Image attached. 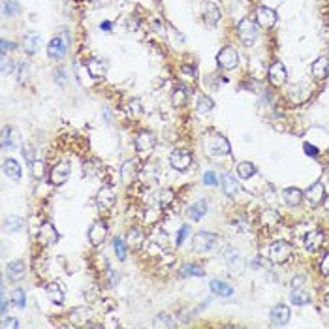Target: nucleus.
Instances as JSON below:
<instances>
[{"instance_id":"51","label":"nucleus","mask_w":329,"mask_h":329,"mask_svg":"<svg viewBox=\"0 0 329 329\" xmlns=\"http://www.w3.org/2000/svg\"><path fill=\"white\" fill-rule=\"evenodd\" d=\"M204 184L205 186H216L218 180H216V173L214 172H205L204 173Z\"/></svg>"},{"instance_id":"25","label":"nucleus","mask_w":329,"mask_h":329,"mask_svg":"<svg viewBox=\"0 0 329 329\" xmlns=\"http://www.w3.org/2000/svg\"><path fill=\"white\" fill-rule=\"evenodd\" d=\"M40 47H42V36L38 32H28L23 40V49L28 55H34L40 51Z\"/></svg>"},{"instance_id":"20","label":"nucleus","mask_w":329,"mask_h":329,"mask_svg":"<svg viewBox=\"0 0 329 329\" xmlns=\"http://www.w3.org/2000/svg\"><path fill=\"white\" fill-rule=\"evenodd\" d=\"M310 74H312L314 79H318V81H324V79L329 76V58L328 56H320V58H316L310 66Z\"/></svg>"},{"instance_id":"7","label":"nucleus","mask_w":329,"mask_h":329,"mask_svg":"<svg viewBox=\"0 0 329 329\" xmlns=\"http://www.w3.org/2000/svg\"><path fill=\"white\" fill-rule=\"evenodd\" d=\"M267 79H269V83L276 88H280V86L286 85V81H288V68L284 66V62L280 60H276L269 66V72H267Z\"/></svg>"},{"instance_id":"62","label":"nucleus","mask_w":329,"mask_h":329,"mask_svg":"<svg viewBox=\"0 0 329 329\" xmlns=\"http://www.w3.org/2000/svg\"><path fill=\"white\" fill-rule=\"evenodd\" d=\"M303 282H305V278H303V276H296L292 284H294V288H301V284H303Z\"/></svg>"},{"instance_id":"28","label":"nucleus","mask_w":329,"mask_h":329,"mask_svg":"<svg viewBox=\"0 0 329 329\" xmlns=\"http://www.w3.org/2000/svg\"><path fill=\"white\" fill-rule=\"evenodd\" d=\"M143 241H145V237H143V232H141L140 228H130V230H128V234H126V243H128L130 248L140 250L141 246H143Z\"/></svg>"},{"instance_id":"13","label":"nucleus","mask_w":329,"mask_h":329,"mask_svg":"<svg viewBox=\"0 0 329 329\" xmlns=\"http://www.w3.org/2000/svg\"><path fill=\"white\" fill-rule=\"evenodd\" d=\"M117 202V196H115V190L111 186H102L96 194V205L102 209V211H110L111 207Z\"/></svg>"},{"instance_id":"47","label":"nucleus","mask_w":329,"mask_h":329,"mask_svg":"<svg viewBox=\"0 0 329 329\" xmlns=\"http://www.w3.org/2000/svg\"><path fill=\"white\" fill-rule=\"evenodd\" d=\"M12 303H14L17 308H24V306H26V294H24L21 288L14 290V294H12Z\"/></svg>"},{"instance_id":"36","label":"nucleus","mask_w":329,"mask_h":329,"mask_svg":"<svg viewBox=\"0 0 329 329\" xmlns=\"http://www.w3.org/2000/svg\"><path fill=\"white\" fill-rule=\"evenodd\" d=\"M260 222H262V226H266V228H274V226H278V222H280V214L276 211H273V209H267V211L262 212Z\"/></svg>"},{"instance_id":"56","label":"nucleus","mask_w":329,"mask_h":329,"mask_svg":"<svg viewBox=\"0 0 329 329\" xmlns=\"http://www.w3.org/2000/svg\"><path fill=\"white\" fill-rule=\"evenodd\" d=\"M12 49H16V44H12L8 40H2V55H8Z\"/></svg>"},{"instance_id":"41","label":"nucleus","mask_w":329,"mask_h":329,"mask_svg":"<svg viewBox=\"0 0 329 329\" xmlns=\"http://www.w3.org/2000/svg\"><path fill=\"white\" fill-rule=\"evenodd\" d=\"M188 102V94L186 90L182 88V86H179V88H175L172 94V104L173 108H184Z\"/></svg>"},{"instance_id":"2","label":"nucleus","mask_w":329,"mask_h":329,"mask_svg":"<svg viewBox=\"0 0 329 329\" xmlns=\"http://www.w3.org/2000/svg\"><path fill=\"white\" fill-rule=\"evenodd\" d=\"M237 36L243 42V46L250 47L252 44L256 42V38H258V26H256V23H254L252 19L244 17V19H241L239 24H237Z\"/></svg>"},{"instance_id":"18","label":"nucleus","mask_w":329,"mask_h":329,"mask_svg":"<svg viewBox=\"0 0 329 329\" xmlns=\"http://www.w3.org/2000/svg\"><path fill=\"white\" fill-rule=\"evenodd\" d=\"M6 274H8V278L12 282L23 280L24 274H26V266H24V262H21V260L10 262L8 267H6Z\"/></svg>"},{"instance_id":"60","label":"nucleus","mask_w":329,"mask_h":329,"mask_svg":"<svg viewBox=\"0 0 329 329\" xmlns=\"http://www.w3.org/2000/svg\"><path fill=\"white\" fill-rule=\"evenodd\" d=\"M100 28H102V32H111L113 23L111 21H104V23H100Z\"/></svg>"},{"instance_id":"29","label":"nucleus","mask_w":329,"mask_h":329,"mask_svg":"<svg viewBox=\"0 0 329 329\" xmlns=\"http://www.w3.org/2000/svg\"><path fill=\"white\" fill-rule=\"evenodd\" d=\"M207 211H209V209H207V202H205V200H200V202H196V204H192L188 207L186 216L196 222V220L204 218L205 214H207Z\"/></svg>"},{"instance_id":"64","label":"nucleus","mask_w":329,"mask_h":329,"mask_svg":"<svg viewBox=\"0 0 329 329\" xmlns=\"http://www.w3.org/2000/svg\"><path fill=\"white\" fill-rule=\"evenodd\" d=\"M86 2H94V0H86Z\"/></svg>"},{"instance_id":"19","label":"nucleus","mask_w":329,"mask_h":329,"mask_svg":"<svg viewBox=\"0 0 329 329\" xmlns=\"http://www.w3.org/2000/svg\"><path fill=\"white\" fill-rule=\"evenodd\" d=\"M222 190H224V194H226L228 198H239V194L243 192L239 180H235V177L234 175H230V173H226V175L222 177Z\"/></svg>"},{"instance_id":"54","label":"nucleus","mask_w":329,"mask_h":329,"mask_svg":"<svg viewBox=\"0 0 329 329\" xmlns=\"http://www.w3.org/2000/svg\"><path fill=\"white\" fill-rule=\"evenodd\" d=\"M180 72H182L186 78H196L198 76L196 68H194V66H188V64H182V66H180Z\"/></svg>"},{"instance_id":"15","label":"nucleus","mask_w":329,"mask_h":329,"mask_svg":"<svg viewBox=\"0 0 329 329\" xmlns=\"http://www.w3.org/2000/svg\"><path fill=\"white\" fill-rule=\"evenodd\" d=\"M303 198H305L310 205L316 207V205H320L322 202L326 200V188H324L322 182H314V184H310V186L303 192Z\"/></svg>"},{"instance_id":"45","label":"nucleus","mask_w":329,"mask_h":329,"mask_svg":"<svg viewBox=\"0 0 329 329\" xmlns=\"http://www.w3.org/2000/svg\"><path fill=\"white\" fill-rule=\"evenodd\" d=\"M30 173L34 179H44V175H46V162L44 160H34L30 164Z\"/></svg>"},{"instance_id":"42","label":"nucleus","mask_w":329,"mask_h":329,"mask_svg":"<svg viewBox=\"0 0 329 329\" xmlns=\"http://www.w3.org/2000/svg\"><path fill=\"white\" fill-rule=\"evenodd\" d=\"M204 274L205 271L196 264H184L179 271V276H204Z\"/></svg>"},{"instance_id":"1","label":"nucleus","mask_w":329,"mask_h":329,"mask_svg":"<svg viewBox=\"0 0 329 329\" xmlns=\"http://www.w3.org/2000/svg\"><path fill=\"white\" fill-rule=\"evenodd\" d=\"M204 149L209 156H224L232 152V145L224 136H209L204 140Z\"/></svg>"},{"instance_id":"34","label":"nucleus","mask_w":329,"mask_h":329,"mask_svg":"<svg viewBox=\"0 0 329 329\" xmlns=\"http://www.w3.org/2000/svg\"><path fill=\"white\" fill-rule=\"evenodd\" d=\"M4 173L8 175L12 180H19L21 179V166H19V162L17 160H14V158H8V160H4Z\"/></svg>"},{"instance_id":"21","label":"nucleus","mask_w":329,"mask_h":329,"mask_svg":"<svg viewBox=\"0 0 329 329\" xmlns=\"http://www.w3.org/2000/svg\"><path fill=\"white\" fill-rule=\"evenodd\" d=\"M226 264H228V267H230V271L232 273H235V274H241L244 271V260H243V256L239 254L237 250H228V254H226Z\"/></svg>"},{"instance_id":"11","label":"nucleus","mask_w":329,"mask_h":329,"mask_svg":"<svg viewBox=\"0 0 329 329\" xmlns=\"http://www.w3.org/2000/svg\"><path fill=\"white\" fill-rule=\"evenodd\" d=\"M70 164L68 162H56L55 166H53V170H51V173H49V179H51V182L55 184V186H60V184H64L66 180L70 179Z\"/></svg>"},{"instance_id":"22","label":"nucleus","mask_w":329,"mask_h":329,"mask_svg":"<svg viewBox=\"0 0 329 329\" xmlns=\"http://www.w3.org/2000/svg\"><path fill=\"white\" fill-rule=\"evenodd\" d=\"M17 143H19L17 130H14L12 126H4V128H2V136H0V145H2V149H16Z\"/></svg>"},{"instance_id":"6","label":"nucleus","mask_w":329,"mask_h":329,"mask_svg":"<svg viewBox=\"0 0 329 329\" xmlns=\"http://www.w3.org/2000/svg\"><path fill=\"white\" fill-rule=\"evenodd\" d=\"M292 256V244L286 241H274L269 246V260L273 264H286Z\"/></svg>"},{"instance_id":"10","label":"nucleus","mask_w":329,"mask_h":329,"mask_svg":"<svg viewBox=\"0 0 329 329\" xmlns=\"http://www.w3.org/2000/svg\"><path fill=\"white\" fill-rule=\"evenodd\" d=\"M108 237V224L104 220H96L88 230V243L92 246H100Z\"/></svg>"},{"instance_id":"30","label":"nucleus","mask_w":329,"mask_h":329,"mask_svg":"<svg viewBox=\"0 0 329 329\" xmlns=\"http://www.w3.org/2000/svg\"><path fill=\"white\" fill-rule=\"evenodd\" d=\"M282 200H284V204L290 205V207H298L301 204V200H303V192L299 188L290 186L282 192Z\"/></svg>"},{"instance_id":"17","label":"nucleus","mask_w":329,"mask_h":329,"mask_svg":"<svg viewBox=\"0 0 329 329\" xmlns=\"http://www.w3.org/2000/svg\"><path fill=\"white\" fill-rule=\"evenodd\" d=\"M38 241L44 246H49V244H55L58 241V232L56 228L51 224V222H44L42 228H40V234H38Z\"/></svg>"},{"instance_id":"31","label":"nucleus","mask_w":329,"mask_h":329,"mask_svg":"<svg viewBox=\"0 0 329 329\" xmlns=\"http://www.w3.org/2000/svg\"><path fill=\"white\" fill-rule=\"evenodd\" d=\"M158 168L156 164H147V166H143L141 168V172H140V179L145 182V184H154L158 180Z\"/></svg>"},{"instance_id":"4","label":"nucleus","mask_w":329,"mask_h":329,"mask_svg":"<svg viewBox=\"0 0 329 329\" xmlns=\"http://www.w3.org/2000/svg\"><path fill=\"white\" fill-rule=\"evenodd\" d=\"M134 145H136V150H138L140 156H149L150 152L154 150V147H156V138H154L152 132L143 130V132H140L136 136Z\"/></svg>"},{"instance_id":"63","label":"nucleus","mask_w":329,"mask_h":329,"mask_svg":"<svg viewBox=\"0 0 329 329\" xmlns=\"http://www.w3.org/2000/svg\"><path fill=\"white\" fill-rule=\"evenodd\" d=\"M324 303H326V305L329 306V294H328V296H326V298H324Z\"/></svg>"},{"instance_id":"39","label":"nucleus","mask_w":329,"mask_h":329,"mask_svg":"<svg viewBox=\"0 0 329 329\" xmlns=\"http://www.w3.org/2000/svg\"><path fill=\"white\" fill-rule=\"evenodd\" d=\"M158 207L160 209H166V207H170L173 204V200H175V194H173L172 188H162L160 192H158Z\"/></svg>"},{"instance_id":"14","label":"nucleus","mask_w":329,"mask_h":329,"mask_svg":"<svg viewBox=\"0 0 329 329\" xmlns=\"http://www.w3.org/2000/svg\"><path fill=\"white\" fill-rule=\"evenodd\" d=\"M274 23H276V14L274 10L267 8V6H260L256 10V24L262 26V28H273Z\"/></svg>"},{"instance_id":"35","label":"nucleus","mask_w":329,"mask_h":329,"mask_svg":"<svg viewBox=\"0 0 329 329\" xmlns=\"http://www.w3.org/2000/svg\"><path fill=\"white\" fill-rule=\"evenodd\" d=\"M24 228V218L21 216H17V214H12L8 218L4 220V230L8 232V234H17V232H21Z\"/></svg>"},{"instance_id":"24","label":"nucleus","mask_w":329,"mask_h":329,"mask_svg":"<svg viewBox=\"0 0 329 329\" xmlns=\"http://www.w3.org/2000/svg\"><path fill=\"white\" fill-rule=\"evenodd\" d=\"M324 234H322L320 230H310L308 234L305 235V246H306V250H310V252H316L318 248H320L322 244H324Z\"/></svg>"},{"instance_id":"55","label":"nucleus","mask_w":329,"mask_h":329,"mask_svg":"<svg viewBox=\"0 0 329 329\" xmlns=\"http://www.w3.org/2000/svg\"><path fill=\"white\" fill-rule=\"evenodd\" d=\"M320 271H322V274H324V276H329V254L324 260H322Z\"/></svg>"},{"instance_id":"43","label":"nucleus","mask_w":329,"mask_h":329,"mask_svg":"<svg viewBox=\"0 0 329 329\" xmlns=\"http://www.w3.org/2000/svg\"><path fill=\"white\" fill-rule=\"evenodd\" d=\"M113 250H115V254H117V258L120 260V262H124L126 254H128V243H126V239L115 237V241H113Z\"/></svg>"},{"instance_id":"3","label":"nucleus","mask_w":329,"mask_h":329,"mask_svg":"<svg viewBox=\"0 0 329 329\" xmlns=\"http://www.w3.org/2000/svg\"><path fill=\"white\" fill-rule=\"evenodd\" d=\"M68 46H70V38H68V32L64 30L62 38L56 36V38H53L49 42V46H47V56L51 60H62L66 51H68Z\"/></svg>"},{"instance_id":"57","label":"nucleus","mask_w":329,"mask_h":329,"mask_svg":"<svg viewBox=\"0 0 329 329\" xmlns=\"http://www.w3.org/2000/svg\"><path fill=\"white\" fill-rule=\"evenodd\" d=\"M305 152L308 156H318V147L310 145V143H305Z\"/></svg>"},{"instance_id":"5","label":"nucleus","mask_w":329,"mask_h":329,"mask_svg":"<svg viewBox=\"0 0 329 329\" xmlns=\"http://www.w3.org/2000/svg\"><path fill=\"white\" fill-rule=\"evenodd\" d=\"M216 235L209 234V232H198L194 237H192V250L198 252V254H204V252H209L216 244Z\"/></svg>"},{"instance_id":"40","label":"nucleus","mask_w":329,"mask_h":329,"mask_svg":"<svg viewBox=\"0 0 329 329\" xmlns=\"http://www.w3.org/2000/svg\"><path fill=\"white\" fill-rule=\"evenodd\" d=\"M290 301L294 303V305H298V306L308 305V303H310V296H308L306 292L301 290V288H296V290L290 294Z\"/></svg>"},{"instance_id":"49","label":"nucleus","mask_w":329,"mask_h":329,"mask_svg":"<svg viewBox=\"0 0 329 329\" xmlns=\"http://www.w3.org/2000/svg\"><path fill=\"white\" fill-rule=\"evenodd\" d=\"M126 111H128V115H130V117H140L141 113H143L141 102L140 100H132V102L126 106Z\"/></svg>"},{"instance_id":"38","label":"nucleus","mask_w":329,"mask_h":329,"mask_svg":"<svg viewBox=\"0 0 329 329\" xmlns=\"http://www.w3.org/2000/svg\"><path fill=\"white\" fill-rule=\"evenodd\" d=\"M256 172H258V170H256V166L250 164V162H239V164L235 166V173H237V177H239V179H243V180L250 179Z\"/></svg>"},{"instance_id":"33","label":"nucleus","mask_w":329,"mask_h":329,"mask_svg":"<svg viewBox=\"0 0 329 329\" xmlns=\"http://www.w3.org/2000/svg\"><path fill=\"white\" fill-rule=\"evenodd\" d=\"M72 324L74 326H86L88 320H90V310L86 306H78L72 310Z\"/></svg>"},{"instance_id":"61","label":"nucleus","mask_w":329,"mask_h":329,"mask_svg":"<svg viewBox=\"0 0 329 329\" xmlns=\"http://www.w3.org/2000/svg\"><path fill=\"white\" fill-rule=\"evenodd\" d=\"M55 76H56V78H55V79H56V83H58V79H60V83H62V85H64V83H66V79H64V70H62V68H60V70H55Z\"/></svg>"},{"instance_id":"9","label":"nucleus","mask_w":329,"mask_h":329,"mask_svg":"<svg viewBox=\"0 0 329 329\" xmlns=\"http://www.w3.org/2000/svg\"><path fill=\"white\" fill-rule=\"evenodd\" d=\"M216 62H218L222 70H234V68L239 66V53L234 47H224L216 56Z\"/></svg>"},{"instance_id":"12","label":"nucleus","mask_w":329,"mask_h":329,"mask_svg":"<svg viewBox=\"0 0 329 329\" xmlns=\"http://www.w3.org/2000/svg\"><path fill=\"white\" fill-rule=\"evenodd\" d=\"M269 318H271V324H273V326H276V328H284V326L290 322V306L284 305V303L274 305L273 308H271Z\"/></svg>"},{"instance_id":"26","label":"nucleus","mask_w":329,"mask_h":329,"mask_svg":"<svg viewBox=\"0 0 329 329\" xmlns=\"http://www.w3.org/2000/svg\"><path fill=\"white\" fill-rule=\"evenodd\" d=\"M209 288L214 296H218V298H232L234 296V288L224 280H218V278H212L209 282Z\"/></svg>"},{"instance_id":"59","label":"nucleus","mask_w":329,"mask_h":329,"mask_svg":"<svg viewBox=\"0 0 329 329\" xmlns=\"http://www.w3.org/2000/svg\"><path fill=\"white\" fill-rule=\"evenodd\" d=\"M6 310H8V301L2 298L0 299V314H2V318L6 316Z\"/></svg>"},{"instance_id":"27","label":"nucleus","mask_w":329,"mask_h":329,"mask_svg":"<svg viewBox=\"0 0 329 329\" xmlns=\"http://www.w3.org/2000/svg\"><path fill=\"white\" fill-rule=\"evenodd\" d=\"M136 175H140V172H138V162H136V160H126L124 164L120 166V179H122V182H124V184L132 182V180L136 179Z\"/></svg>"},{"instance_id":"50","label":"nucleus","mask_w":329,"mask_h":329,"mask_svg":"<svg viewBox=\"0 0 329 329\" xmlns=\"http://www.w3.org/2000/svg\"><path fill=\"white\" fill-rule=\"evenodd\" d=\"M290 100L294 104H299L305 100V88L303 86H294L290 90Z\"/></svg>"},{"instance_id":"32","label":"nucleus","mask_w":329,"mask_h":329,"mask_svg":"<svg viewBox=\"0 0 329 329\" xmlns=\"http://www.w3.org/2000/svg\"><path fill=\"white\" fill-rule=\"evenodd\" d=\"M46 296L55 305H62L64 303V292L58 288V284H55V282H51V284L46 286Z\"/></svg>"},{"instance_id":"52","label":"nucleus","mask_w":329,"mask_h":329,"mask_svg":"<svg viewBox=\"0 0 329 329\" xmlns=\"http://www.w3.org/2000/svg\"><path fill=\"white\" fill-rule=\"evenodd\" d=\"M188 235H190V226H186V224H184V226H180L179 232H177V244H179V246L184 243V239H186Z\"/></svg>"},{"instance_id":"53","label":"nucleus","mask_w":329,"mask_h":329,"mask_svg":"<svg viewBox=\"0 0 329 329\" xmlns=\"http://www.w3.org/2000/svg\"><path fill=\"white\" fill-rule=\"evenodd\" d=\"M17 326H19V322H17V318H14V316H12V318H6V316H4L2 322H0V328L2 329H14V328H17Z\"/></svg>"},{"instance_id":"23","label":"nucleus","mask_w":329,"mask_h":329,"mask_svg":"<svg viewBox=\"0 0 329 329\" xmlns=\"http://www.w3.org/2000/svg\"><path fill=\"white\" fill-rule=\"evenodd\" d=\"M86 70L90 74V78L92 79H102L106 78V72H108V64L100 60V58H90V60H86L85 62Z\"/></svg>"},{"instance_id":"58","label":"nucleus","mask_w":329,"mask_h":329,"mask_svg":"<svg viewBox=\"0 0 329 329\" xmlns=\"http://www.w3.org/2000/svg\"><path fill=\"white\" fill-rule=\"evenodd\" d=\"M23 156H24V160H26L28 164H32V162H34V150L28 149V147H24V149H23Z\"/></svg>"},{"instance_id":"16","label":"nucleus","mask_w":329,"mask_h":329,"mask_svg":"<svg viewBox=\"0 0 329 329\" xmlns=\"http://www.w3.org/2000/svg\"><path fill=\"white\" fill-rule=\"evenodd\" d=\"M202 14H204V19L207 24H211V26H214V24H218L220 17H222V14H220V8L212 2V0H204V4H202Z\"/></svg>"},{"instance_id":"44","label":"nucleus","mask_w":329,"mask_h":329,"mask_svg":"<svg viewBox=\"0 0 329 329\" xmlns=\"http://www.w3.org/2000/svg\"><path fill=\"white\" fill-rule=\"evenodd\" d=\"M152 326H154V328H177V322L173 320V316L162 312V314H158L156 318H154Z\"/></svg>"},{"instance_id":"37","label":"nucleus","mask_w":329,"mask_h":329,"mask_svg":"<svg viewBox=\"0 0 329 329\" xmlns=\"http://www.w3.org/2000/svg\"><path fill=\"white\" fill-rule=\"evenodd\" d=\"M214 110V102H212V98H209V96H205V94H202V96H198V102H196V111L200 113V115H209L211 111Z\"/></svg>"},{"instance_id":"46","label":"nucleus","mask_w":329,"mask_h":329,"mask_svg":"<svg viewBox=\"0 0 329 329\" xmlns=\"http://www.w3.org/2000/svg\"><path fill=\"white\" fill-rule=\"evenodd\" d=\"M19 14H21V6L17 0H8L4 4V16L6 17H17Z\"/></svg>"},{"instance_id":"8","label":"nucleus","mask_w":329,"mask_h":329,"mask_svg":"<svg viewBox=\"0 0 329 329\" xmlns=\"http://www.w3.org/2000/svg\"><path fill=\"white\" fill-rule=\"evenodd\" d=\"M170 166L177 172H186L192 166V154L186 149H175L170 154Z\"/></svg>"},{"instance_id":"48","label":"nucleus","mask_w":329,"mask_h":329,"mask_svg":"<svg viewBox=\"0 0 329 329\" xmlns=\"http://www.w3.org/2000/svg\"><path fill=\"white\" fill-rule=\"evenodd\" d=\"M28 72H30V66H28V62H19L16 66V76H17V81L19 83H24V79L28 78Z\"/></svg>"}]
</instances>
